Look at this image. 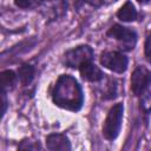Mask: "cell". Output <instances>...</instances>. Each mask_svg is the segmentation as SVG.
I'll use <instances>...</instances> for the list:
<instances>
[{
  "label": "cell",
  "instance_id": "1",
  "mask_svg": "<svg viewBox=\"0 0 151 151\" xmlns=\"http://www.w3.org/2000/svg\"><path fill=\"white\" fill-rule=\"evenodd\" d=\"M53 103L65 110L77 112L84 103V94L79 83L68 74H63L58 78L52 91Z\"/></svg>",
  "mask_w": 151,
  "mask_h": 151
},
{
  "label": "cell",
  "instance_id": "2",
  "mask_svg": "<svg viewBox=\"0 0 151 151\" xmlns=\"http://www.w3.org/2000/svg\"><path fill=\"white\" fill-rule=\"evenodd\" d=\"M123 113L124 105L122 103H118L110 109L103 125V134L107 140H114L118 137L122 127Z\"/></svg>",
  "mask_w": 151,
  "mask_h": 151
},
{
  "label": "cell",
  "instance_id": "3",
  "mask_svg": "<svg viewBox=\"0 0 151 151\" xmlns=\"http://www.w3.org/2000/svg\"><path fill=\"white\" fill-rule=\"evenodd\" d=\"M93 59V50L87 45L77 46L64 54V64L71 68H79L86 61Z\"/></svg>",
  "mask_w": 151,
  "mask_h": 151
},
{
  "label": "cell",
  "instance_id": "4",
  "mask_svg": "<svg viewBox=\"0 0 151 151\" xmlns=\"http://www.w3.org/2000/svg\"><path fill=\"white\" fill-rule=\"evenodd\" d=\"M100 64L116 73H123L126 71L129 60L127 57L117 51H106L100 55Z\"/></svg>",
  "mask_w": 151,
  "mask_h": 151
},
{
  "label": "cell",
  "instance_id": "5",
  "mask_svg": "<svg viewBox=\"0 0 151 151\" xmlns=\"http://www.w3.org/2000/svg\"><path fill=\"white\" fill-rule=\"evenodd\" d=\"M107 35L118 40L123 48L126 51H130L134 47L136 42H137V33L133 29H130L127 27H124L119 24L113 25L109 31H107Z\"/></svg>",
  "mask_w": 151,
  "mask_h": 151
},
{
  "label": "cell",
  "instance_id": "6",
  "mask_svg": "<svg viewBox=\"0 0 151 151\" xmlns=\"http://www.w3.org/2000/svg\"><path fill=\"white\" fill-rule=\"evenodd\" d=\"M151 84V71L144 66H138L131 77V90L136 96H142Z\"/></svg>",
  "mask_w": 151,
  "mask_h": 151
},
{
  "label": "cell",
  "instance_id": "7",
  "mask_svg": "<svg viewBox=\"0 0 151 151\" xmlns=\"http://www.w3.org/2000/svg\"><path fill=\"white\" fill-rule=\"evenodd\" d=\"M78 70H79L81 77L88 81H99L105 77L104 72L98 66H96L92 63V60L84 63L83 65H80V67Z\"/></svg>",
  "mask_w": 151,
  "mask_h": 151
},
{
  "label": "cell",
  "instance_id": "8",
  "mask_svg": "<svg viewBox=\"0 0 151 151\" xmlns=\"http://www.w3.org/2000/svg\"><path fill=\"white\" fill-rule=\"evenodd\" d=\"M46 146L48 150L57 151V150H71V143L65 134L61 133H52L46 137Z\"/></svg>",
  "mask_w": 151,
  "mask_h": 151
},
{
  "label": "cell",
  "instance_id": "9",
  "mask_svg": "<svg viewBox=\"0 0 151 151\" xmlns=\"http://www.w3.org/2000/svg\"><path fill=\"white\" fill-rule=\"evenodd\" d=\"M117 17L119 20L125 22H131L137 19V11L131 1H126L117 12Z\"/></svg>",
  "mask_w": 151,
  "mask_h": 151
},
{
  "label": "cell",
  "instance_id": "10",
  "mask_svg": "<svg viewBox=\"0 0 151 151\" xmlns=\"http://www.w3.org/2000/svg\"><path fill=\"white\" fill-rule=\"evenodd\" d=\"M34 67L32 65H28V64H25L22 66H20V68L18 70V76H19V79H20V83L24 85V86H27L32 83L33 78H34Z\"/></svg>",
  "mask_w": 151,
  "mask_h": 151
},
{
  "label": "cell",
  "instance_id": "11",
  "mask_svg": "<svg viewBox=\"0 0 151 151\" xmlns=\"http://www.w3.org/2000/svg\"><path fill=\"white\" fill-rule=\"evenodd\" d=\"M17 81V74L14 71L12 70H6L2 71L1 73V86H2V91L6 92V90L12 88L14 86Z\"/></svg>",
  "mask_w": 151,
  "mask_h": 151
},
{
  "label": "cell",
  "instance_id": "12",
  "mask_svg": "<svg viewBox=\"0 0 151 151\" xmlns=\"http://www.w3.org/2000/svg\"><path fill=\"white\" fill-rule=\"evenodd\" d=\"M144 53L146 60L151 64V32L149 33L146 40H145V46H144Z\"/></svg>",
  "mask_w": 151,
  "mask_h": 151
},
{
  "label": "cell",
  "instance_id": "13",
  "mask_svg": "<svg viewBox=\"0 0 151 151\" xmlns=\"http://www.w3.org/2000/svg\"><path fill=\"white\" fill-rule=\"evenodd\" d=\"M33 0H14V4L20 8H28L32 5Z\"/></svg>",
  "mask_w": 151,
  "mask_h": 151
},
{
  "label": "cell",
  "instance_id": "14",
  "mask_svg": "<svg viewBox=\"0 0 151 151\" xmlns=\"http://www.w3.org/2000/svg\"><path fill=\"white\" fill-rule=\"evenodd\" d=\"M81 2H86L88 5H91L92 7H100L104 2V0H79Z\"/></svg>",
  "mask_w": 151,
  "mask_h": 151
},
{
  "label": "cell",
  "instance_id": "15",
  "mask_svg": "<svg viewBox=\"0 0 151 151\" xmlns=\"http://www.w3.org/2000/svg\"><path fill=\"white\" fill-rule=\"evenodd\" d=\"M138 2H140V4H146V2H149L150 0H137Z\"/></svg>",
  "mask_w": 151,
  "mask_h": 151
}]
</instances>
